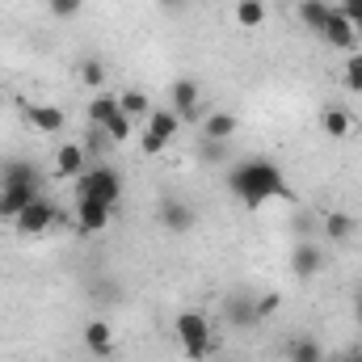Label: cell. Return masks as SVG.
<instances>
[{
  "label": "cell",
  "mask_w": 362,
  "mask_h": 362,
  "mask_svg": "<svg viewBox=\"0 0 362 362\" xmlns=\"http://www.w3.org/2000/svg\"><path fill=\"white\" fill-rule=\"evenodd\" d=\"M341 362H358V358H341Z\"/></svg>",
  "instance_id": "obj_32"
},
{
  "label": "cell",
  "mask_w": 362,
  "mask_h": 362,
  "mask_svg": "<svg viewBox=\"0 0 362 362\" xmlns=\"http://www.w3.org/2000/svg\"><path fill=\"white\" fill-rule=\"evenodd\" d=\"M21 114H25V122H30L38 135H59L64 122H68V114H64L59 105H47V101H21Z\"/></svg>",
  "instance_id": "obj_7"
},
{
  "label": "cell",
  "mask_w": 362,
  "mask_h": 362,
  "mask_svg": "<svg viewBox=\"0 0 362 362\" xmlns=\"http://www.w3.org/2000/svg\"><path fill=\"white\" fill-rule=\"evenodd\" d=\"M286 358L291 362H320L325 358V350H320L316 337H295V341L286 346Z\"/></svg>",
  "instance_id": "obj_19"
},
{
  "label": "cell",
  "mask_w": 362,
  "mask_h": 362,
  "mask_svg": "<svg viewBox=\"0 0 362 362\" xmlns=\"http://www.w3.org/2000/svg\"><path fill=\"white\" fill-rule=\"evenodd\" d=\"M81 85H89V89L105 85V64L101 59H81Z\"/></svg>",
  "instance_id": "obj_25"
},
{
  "label": "cell",
  "mask_w": 362,
  "mask_h": 362,
  "mask_svg": "<svg viewBox=\"0 0 362 362\" xmlns=\"http://www.w3.org/2000/svg\"><path fill=\"white\" fill-rule=\"evenodd\" d=\"M173 105H177L173 114H177L181 122H194L198 118V85L194 81H177L173 85Z\"/></svg>",
  "instance_id": "obj_15"
},
{
  "label": "cell",
  "mask_w": 362,
  "mask_h": 362,
  "mask_svg": "<svg viewBox=\"0 0 362 362\" xmlns=\"http://www.w3.org/2000/svg\"><path fill=\"white\" fill-rule=\"evenodd\" d=\"M354 312H358V320H362V286H358V299H354Z\"/></svg>",
  "instance_id": "obj_29"
},
{
  "label": "cell",
  "mask_w": 362,
  "mask_h": 362,
  "mask_svg": "<svg viewBox=\"0 0 362 362\" xmlns=\"http://www.w3.org/2000/svg\"><path fill=\"white\" fill-rule=\"evenodd\" d=\"M38 198V169L30 160H13L0 177V219H17Z\"/></svg>",
  "instance_id": "obj_2"
},
{
  "label": "cell",
  "mask_w": 362,
  "mask_h": 362,
  "mask_svg": "<svg viewBox=\"0 0 362 362\" xmlns=\"http://www.w3.org/2000/svg\"><path fill=\"white\" fill-rule=\"evenodd\" d=\"M160 223H165L169 232H185V228L194 223V211H189L185 202H177V198H165V202H160Z\"/></svg>",
  "instance_id": "obj_16"
},
{
  "label": "cell",
  "mask_w": 362,
  "mask_h": 362,
  "mask_svg": "<svg viewBox=\"0 0 362 362\" xmlns=\"http://www.w3.org/2000/svg\"><path fill=\"white\" fill-rule=\"evenodd\" d=\"M59 215H64V211H59L51 198H42V194H38V198H34V202L13 219V223H17V232H21V236H42V232H51V228L59 223Z\"/></svg>",
  "instance_id": "obj_5"
},
{
  "label": "cell",
  "mask_w": 362,
  "mask_h": 362,
  "mask_svg": "<svg viewBox=\"0 0 362 362\" xmlns=\"http://www.w3.org/2000/svg\"><path fill=\"white\" fill-rule=\"evenodd\" d=\"M160 4H177V0H160Z\"/></svg>",
  "instance_id": "obj_30"
},
{
  "label": "cell",
  "mask_w": 362,
  "mask_h": 362,
  "mask_svg": "<svg viewBox=\"0 0 362 362\" xmlns=\"http://www.w3.org/2000/svg\"><path fill=\"white\" fill-rule=\"evenodd\" d=\"M47 8L59 17V21H72V17H81V8H85V0H47Z\"/></svg>",
  "instance_id": "obj_26"
},
{
  "label": "cell",
  "mask_w": 362,
  "mask_h": 362,
  "mask_svg": "<svg viewBox=\"0 0 362 362\" xmlns=\"http://www.w3.org/2000/svg\"><path fill=\"white\" fill-rule=\"evenodd\" d=\"M118 110L127 114V118H148L152 114V105H148V97L139 89H127V93H118Z\"/></svg>",
  "instance_id": "obj_21"
},
{
  "label": "cell",
  "mask_w": 362,
  "mask_h": 362,
  "mask_svg": "<svg viewBox=\"0 0 362 362\" xmlns=\"http://www.w3.org/2000/svg\"><path fill=\"white\" fill-rule=\"evenodd\" d=\"M236 25H245V30H257L262 21H266V0H236Z\"/></svg>",
  "instance_id": "obj_18"
},
{
  "label": "cell",
  "mask_w": 362,
  "mask_h": 362,
  "mask_svg": "<svg viewBox=\"0 0 362 362\" xmlns=\"http://www.w3.org/2000/svg\"><path fill=\"white\" fill-rule=\"evenodd\" d=\"M177 131H181V118L173 110H152V114H148V127H144V152H148V156H160L165 144H169Z\"/></svg>",
  "instance_id": "obj_6"
},
{
  "label": "cell",
  "mask_w": 362,
  "mask_h": 362,
  "mask_svg": "<svg viewBox=\"0 0 362 362\" xmlns=\"http://www.w3.org/2000/svg\"><path fill=\"white\" fill-rule=\"evenodd\" d=\"M358 34H362V30L350 21V17H346V13H341V8H333V17H329V21H325V30H320V38H325L329 47L346 51V55L358 47Z\"/></svg>",
  "instance_id": "obj_9"
},
{
  "label": "cell",
  "mask_w": 362,
  "mask_h": 362,
  "mask_svg": "<svg viewBox=\"0 0 362 362\" xmlns=\"http://www.w3.org/2000/svg\"><path fill=\"white\" fill-rule=\"evenodd\" d=\"M228 189L245 202V206H266L270 198H291V189H286V181H282V169L274 165V160H262V156H253V160H240L232 173H228Z\"/></svg>",
  "instance_id": "obj_1"
},
{
  "label": "cell",
  "mask_w": 362,
  "mask_h": 362,
  "mask_svg": "<svg viewBox=\"0 0 362 362\" xmlns=\"http://www.w3.org/2000/svg\"><path fill=\"white\" fill-rule=\"evenodd\" d=\"M299 17H303V25H308V30H316V34H320V30H325V21L333 17V4H325V0H303V4H299Z\"/></svg>",
  "instance_id": "obj_17"
},
{
  "label": "cell",
  "mask_w": 362,
  "mask_h": 362,
  "mask_svg": "<svg viewBox=\"0 0 362 362\" xmlns=\"http://www.w3.org/2000/svg\"><path fill=\"white\" fill-rule=\"evenodd\" d=\"M341 13H346V17L362 30V0H341Z\"/></svg>",
  "instance_id": "obj_28"
},
{
  "label": "cell",
  "mask_w": 362,
  "mask_h": 362,
  "mask_svg": "<svg viewBox=\"0 0 362 362\" xmlns=\"http://www.w3.org/2000/svg\"><path fill=\"white\" fill-rule=\"evenodd\" d=\"M85 346H89L97 358H110L114 354V329L105 320H89L85 325Z\"/></svg>",
  "instance_id": "obj_14"
},
{
  "label": "cell",
  "mask_w": 362,
  "mask_h": 362,
  "mask_svg": "<svg viewBox=\"0 0 362 362\" xmlns=\"http://www.w3.org/2000/svg\"><path fill=\"white\" fill-rule=\"evenodd\" d=\"M110 219H114V206H110V202H101V198H76V228H81L85 236L105 232Z\"/></svg>",
  "instance_id": "obj_8"
},
{
  "label": "cell",
  "mask_w": 362,
  "mask_h": 362,
  "mask_svg": "<svg viewBox=\"0 0 362 362\" xmlns=\"http://www.w3.org/2000/svg\"><path fill=\"white\" fill-rule=\"evenodd\" d=\"M320 127H325V135H329V139H350V135H354V118H350V110H346V105H325Z\"/></svg>",
  "instance_id": "obj_12"
},
{
  "label": "cell",
  "mask_w": 362,
  "mask_h": 362,
  "mask_svg": "<svg viewBox=\"0 0 362 362\" xmlns=\"http://www.w3.org/2000/svg\"><path fill=\"white\" fill-rule=\"evenodd\" d=\"M97 131H105V135H110V144H127V139H131V118L118 110V114H114L105 127H97Z\"/></svg>",
  "instance_id": "obj_24"
},
{
  "label": "cell",
  "mask_w": 362,
  "mask_h": 362,
  "mask_svg": "<svg viewBox=\"0 0 362 362\" xmlns=\"http://www.w3.org/2000/svg\"><path fill=\"white\" fill-rule=\"evenodd\" d=\"M76 198H101V202H110V206H118V198H122V177L114 173V169H85L81 177H76Z\"/></svg>",
  "instance_id": "obj_4"
},
{
  "label": "cell",
  "mask_w": 362,
  "mask_h": 362,
  "mask_svg": "<svg viewBox=\"0 0 362 362\" xmlns=\"http://www.w3.org/2000/svg\"><path fill=\"white\" fill-rule=\"evenodd\" d=\"M341 76H346L350 93H362V47H354V51L346 55V68H341Z\"/></svg>",
  "instance_id": "obj_23"
},
{
  "label": "cell",
  "mask_w": 362,
  "mask_h": 362,
  "mask_svg": "<svg viewBox=\"0 0 362 362\" xmlns=\"http://www.w3.org/2000/svg\"><path fill=\"white\" fill-rule=\"evenodd\" d=\"M236 114H228V110H215V114H206V122H202V135L211 139V144H228L232 135H236Z\"/></svg>",
  "instance_id": "obj_13"
},
{
  "label": "cell",
  "mask_w": 362,
  "mask_h": 362,
  "mask_svg": "<svg viewBox=\"0 0 362 362\" xmlns=\"http://www.w3.org/2000/svg\"><path fill=\"white\" fill-rule=\"evenodd\" d=\"M85 156H89V148H81V144H59L55 156H51V177L76 181L85 173Z\"/></svg>",
  "instance_id": "obj_10"
},
{
  "label": "cell",
  "mask_w": 362,
  "mask_h": 362,
  "mask_svg": "<svg viewBox=\"0 0 362 362\" xmlns=\"http://www.w3.org/2000/svg\"><path fill=\"white\" fill-rule=\"evenodd\" d=\"M325 266V253L316 249V240H299L295 249H291V274L295 278H316Z\"/></svg>",
  "instance_id": "obj_11"
},
{
  "label": "cell",
  "mask_w": 362,
  "mask_h": 362,
  "mask_svg": "<svg viewBox=\"0 0 362 362\" xmlns=\"http://www.w3.org/2000/svg\"><path fill=\"white\" fill-rule=\"evenodd\" d=\"M354 358H358V362H362V350H358V354H354Z\"/></svg>",
  "instance_id": "obj_31"
},
{
  "label": "cell",
  "mask_w": 362,
  "mask_h": 362,
  "mask_svg": "<svg viewBox=\"0 0 362 362\" xmlns=\"http://www.w3.org/2000/svg\"><path fill=\"white\" fill-rule=\"evenodd\" d=\"M350 232H354V215L350 211H329L325 215V236L329 240H346Z\"/></svg>",
  "instance_id": "obj_20"
},
{
  "label": "cell",
  "mask_w": 362,
  "mask_h": 362,
  "mask_svg": "<svg viewBox=\"0 0 362 362\" xmlns=\"http://www.w3.org/2000/svg\"><path fill=\"white\" fill-rule=\"evenodd\" d=\"M114 114H118V97L101 93V97H93V101H89V122H93V127H105Z\"/></svg>",
  "instance_id": "obj_22"
},
{
  "label": "cell",
  "mask_w": 362,
  "mask_h": 362,
  "mask_svg": "<svg viewBox=\"0 0 362 362\" xmlns=\"http://www.w3.org/2000/svg\"><path fill=\"white\" fill-rule=\"evenodd\" d=\"M173 329H177V341H181V350H185V358L189 362H206L211 358V320H206V312L185 308Z\"/></svg>",
  "instance_id": "obj_3"
},
{
  "label": "cell",
  "mask_w": 362,
  "mask_h": 362,
  "mask_svg": "<svg viewBox=\"0 0 362 362\" xmlns=\"http://www.w3.org/2000/svg\"><path fill=\"white\" fill-rule=\"evenodd\" d=\"M278 303H282L278 295H262V299L253 303V316H257V320H266V316H274V312H278Z\"/></svg>",
  "instance_id": "obj_27"
}]
</instances>
